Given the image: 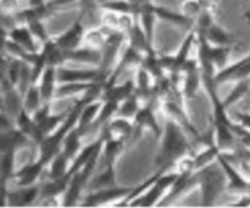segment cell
<instances>
[{"label": "cell", "mask_w": 250, "mask_h": 208, "mask_svg": "<svg viewBox=\"0 0 250 208\" xmlns=\"http://www.w3.org/2000/svg\"><path fill=\"white\" fill-rule=\"evenodd\" d=\"M12 164H13V157L11 151H8L5 153V155L2 157L0 161V173L3 175L4 178H7L12 170Z\"/></svg>", "instance_id": "d590c367"}, {"label": "cell", "mask_w": 250, "mask_h": 208, "mask_svg": "<svg viewBox=\"0 0 250 208\" xmlns=\"http://www.w3.org/2000/svg\"><path fill=\"white\" fill-rule=\"evenodd\" d=\"M83 184L84 181L83 177H82V174H80V175L78 174L74 177V179L71 182L70 191L66 196V204L68 206H71L73 203H75L77 198H78L79 193H80L81 187H83Z\"/></svg>", "instance_id": "f1b7e54d"}, {"label": "cell", "mask_w": 250, "mask_h": 208, "mask_svg": "<svg viewBox=\"0 0 250 208\" xmlns=\"http://www.w3.org/2000/svg\"><path fill=\"white\" fill-rule=\"evenodd\" d=\"M236 117L238 125L242 126L245 129L250 131V113L247 111H237Z\"/></svg>", "instance_id": "7bdbcfd3"}, {"label": "cell", "mask_w": 250, "mask_h": 208, "mask_svg": "<svg viewBox=\"0 0 250 208\" xmlns=\"http://www.w3.org/2000/svg\"><path fill=\"white\" fill-rule=\"evenodd\" d=\"M81 35H82V28L80 25H76L67 34L64 35L59 40L58 44L61 48H62L67 51H70L76 46L78 42H80Z\"/></svg>", "instance_id": "ffe728a7"}, {"label": "cell", "mask_w": 250, "mask_h": 208, "mask_svg": "<svg viewBox=\"0 0 250 208\" xmlns=\"http://www.w3.org/2000/svg\"><path fill=\"white\" fill-rule=\"evenodd\" d=\"M195 41H196V34L195 31H191L182 43L177 53L174 55V66H173L172 71L168 75L172 80H174V82H180L181 70L184 67V65L190 59L189 58L190 51Z\"/></svg>", "instance_id": "8fae6325"}, {"label": "cell", "mask_w": 250, "mask_h": 208, "mask_svg": "<svg viewBox=\"0 0 250 208\" xmlns=\"http://www.w3.org/2000/svg\"><path fill=\"white\" fill-rule=\"evenodd\" d=\"M61 120H62V116H54V117H46L43 121H42L39 124L38 128L42 133V136H43V134L51 131Z\"/></svg>", "instance_id": "8d00e7d4"}, {"label": "cell", "mask_w": 250, "mask_h": 208, "mask_svg": "<svg viewBox=\"0 0 250 208\" xmlns=\"http://www.w3.org/2000/svg\"><path fill=\"white\" fill-rule=\"evenodd\" d=\"M154 6L155 5H153L150 0H146L140 5L138 12L140 25L146 34L147 41L152 46L154 36V26L157 19L154 11Z\"/></svg>", "instance_id": "7c38bea8"}, {"label": "cell", "mask_w": 250, "mask_h": 208, "mask_svg": "<svg viewBox=\"0 0 250 208\" xmlns=\"http://www.w3.org/2000/svg\"><path fill=\"white\" fill-rule=\"evenodd\" d=\"M41 170H42V163L24 168L21 173L18 174L19 184L21 186H27L31 184L39 175Z\"/></svg>", "instance_id": "d4e9b609"}, {"label": "cell", "mask_w": 250, "mask_h": 208, "mask_svg": "<svg viewBox=\"0 0 250 208\" xmlns=\"http://www.w3.org/2000/svg\"><path fill=\"white\" fill-rule=\"evenodd\" d=\"M66 56L70 59L82 61V62H97L100 61V55L95 51L90 50H81V51H75L71 52L69 51Z\"/></svg>", "instance_id": "4dcf8cb0"}, {"label": "cell", "mask_w": 250, "mask_h": 208, "mask_svg": "<svg viewBox=\"0 0 250 208\" xmlns=\"http://www.w3.org/2000/svg\"><path fill=\"white\" fill-rule=\"evenodd\" d=\"M196 187L199 188L203 207H212L227 188V177L217 161L195 171Z\"/></svg>", "instance_id": "3957f363"}, {"label": "cell", "mask_w": 250, "mask_h": 208, "mask_svg": "<svg viewBox=\"0 0 250 208\" xmlns=\"http://www.w3.org/2000/svg\"><path fill=\"white\" fill-rule=\"evenodd\" d=\"M118 109V103L112 102V101H108V104H106L102 111V113L100 115V122H104L107 119L110 118L111 115H112L113 112L117 111Z\"/></svg>", "instance_id": "ab89813d"}, {"label": "cell", "mask_w": 250, "mask_h": 208, "mask_svg": "<svg viewBox=\"0 0 250 208\" xmlns=\"http://www.w3.org/2000/svg\"><path fill=\"white\" fill-rule=\"evenodd\" d=\"M154 11L157 19L168 22L176 27L187 28L194 27V24H195L194 21L189 19L183 13H176L168 8L158 7V6H154Z\"/></svg>", "instance_id": "5bb4252c"}, {"label": "cell", "mask_w": 250, "mask_h": 208, "mask_svg": "<svg viewBox=\"0 0 250 208\" xmlns=\"http://www.w3.org/2000/svg\"><path fill=\"white\" fill-rule=\"evenodd\" d=\"M79 135H80V131H79V133L77 132H73L72 133H70L69 138L66 140L64 154L67 157L73 156L74 153H76L77 150H78V148L80 146Z\"/></svg>", "instance_id": "836d02e7"}, {"label": "cell", "mask_w": 250, "mask_h": 208, "mask_svg": "<svg viewBox=\"0 0 250 208\" xmlns=\"http://www.w3.org/2000/svg\"><path fill=\"white\" fill-rule=\"evenodd\" d=\"M202 84L208 95L212 107L211 124L214 143L221 153H231L238 146L236 135L233 132L235 123L230 120L228 109L217 93V86L214 77L202 74Z\"/></svg>", "instance_id": "6da1fadb"}, {"label": "cell", "mask_w": 250, "mask_h": 208, "mask_svg": "<svg viewBox=\"0 0 250 208\" xmlns=\"http://www.w3.org/2000/svg\"><path fill=\"white\" fill-rule=\"evenodd\" d=\"M205 4L199 0H186L183 5V14L195 21L197 15L200 13Z\"/></svg>", "instance_id": "484cf974"}, {"label": "cell", "mask_w": 250, "mask_h": 208, "mask_svg": "<svg viewBox=\"0 0 250 208\" xmlns=\"http://www.w3.org/2000/svg\"><path fill=\"white\" fill-rule=\"evenodd\" d=\"M141 107L142 106H141L139 98L137 97L136 93L134 92L130 97L127 98L124 101L122 107L119 109V113L125 118L132 117L136 115Z\"/></svg>", "instance_id": "44dd1931"}, {"label": "cell", "mask_w": 250, "mask_h": 208, "mask_svg": "<svg viewBox=\"0 0 250 208\" xmlns=\"http://www.w3.org/2000/svg\"><path fill=\"white\" fill-rule=\"evenodd\" d=\"M125 141L117 139V140H111L107 143L106 149H105V161L107 166H112V164L115 158L118 156L119 153L122 152L124 148Z\"/></svg>", "instance_id": "cb8c5ba5"}, {"label": "cell", "mask_w": 250, "mask_h": 208, "mask_svg": "<svg viewBox=\"0 0 250 208\" xmlns=\"http://www.w3.org/2000/svg\"><path fill=\"white\" fill-rule=\"evenodd\" d=\"M53 83H54V70L52 68H49L44 74L42 86V97L45 100H48L51 96L52 90H53Z\"/></svg>", "instance_id": "f546056e"}, {"label": "cell", "mask_w": 250, "mask_h": 208, "mask_svg": "<svg viewBox=\"0 0 250 208\" xmlns=\"http://www.w3.org/2000/svg\"><path fill=\"white\" fill-rule=\"evenodd\" d=\"M211 61L216 72L229 65L232 46H213L211 45Z\"/></svg>", "instance_id": "ac0fdd59"}, {"label": "cell", "mask_w": 250, "mask_h": 208, "mask_svg": "<svg viewBox=\"0 0 250 208\" xmlns=\"http://www.w3.org/2000/svg\"><path fill=\"white\" fill-rule=\"evenodd\" d=\"M180 87L183 96L187 100H194L202 83L201 69L197 60L189 59L181 70Z\"/></svg>", "instance_id": "ba28073f"}, {"label": "cell", "mask_w": 250, "mask_h": 208, "mask_svg": "<svg viewBox=\"0 0 250 208\" xmlns=\"http://www.w3.org/2000/svg\"><path fill=\"white\" fill-rule=\"evenodd\" d=\"M99 107H100L99 104H95V105H90L86 108V110L84 111L82 115V119H81V129L88 125V124L93 118L94 114L97 112Z\"/></svg>", "instance_id": "f35d334b"}, {"label": "cell", "mask_w": 250, "mask_h": 208, "mask_svg": "<svg viewBox=\"0 0 250 208\" xmlns=\"http://www.w3.org/2000/svg\"><path fill=\"white\" fill-rule=\"evenodd\" d=\"M25 142L23 135L18 132H10L7 134H0V151L8 152L11 148Z\"/></svg>", "instance_id": "7402d4cb"}, {"label": "cell", "mask_w": 250, "mask_h": 208, "mask_svg": "<svg viewBox=\"0 0 250 208\" xmlns=\"http://www.w3.org/2000/svg\"><path fill=\"white\" fill-rule=\"evenodd\" d=\"M135 91V87L132 81L126 82L124 85L118 87H110L105 93L104 98L107 101H112L119 103L130 97Z\"/></svg>", "instance_id": "d6986e66"}, {"label": "cell", "mask_w": 250, "mask_h": 208, "mask_svg": "<svg viewBox=\"0 0 250 208\" xmlns=\"http://www.w3.org/2000/svg\"><path fill=\"white\" fill-rule=\"evenodd\" d=\"M48 111H49L48 107H45L44 109H42V110H41V111H39V112L37 113V115H36V122L40 124L42 121H43L44 119L47 117Z\"/></svg>", "instance_id": "f6af8a7d"}, {"label": "cell", "mask_w": 250, "mask_h": 208, "mask_svg": "<svg viewBox=\"0 0 250 208\" xmlns=\"http://www.w3.org/2000/svg\"><path fill=\"white\" fill-rule=\"evenodd\" d=\"M220 153L221 152L218 147L215 146V143H211L208 146L207 145L206 148H204L197 153H194V155L192 156L195 171L215 163Z\"/></svg>", "instance_id": "9a60e30c"}, {"label": "cell", "mask_w": 250, "mask_h": 208, "mask_svg": "<svg viewBox=\"0 0 250 208\" xmlns=\"http://www.w3.org/2000/svg\"><path fill=\"white\" fill-rule=\"evenodd\" d=\"M217 163L222 167L223 171L227 177L226 190L234 195H250V181H248L243 174L238 171L236 166L220 153L217 157Z\"/></svg>", "instance_id": "8992f818"}, {"label": "cell", "mask_w": 250, "mask_h": 208, "mask_svg": "<svg viewBox=\"0 0 250 208\" xmlns=\"http://www.w3.org/2000/svg\"><path fill=\"white\" fill-rule=\"evenodd\" d=\"M96 76V73L92 70L89 71H76V70H60L58 78L62 82H75L83 80H90Z\"/></svg>", "instance_id": "603a6c76"}, {"label": "cell", "mask_w": 250, "mask_h": 208, "mask_svg": "<svg viewBox=\"0 0 250 208\" xmlns=\"http://www.w3.org/2000/svg\"><path fill=\"white\" fill-rule=\"evenodd\" d=\"M233 132L236 135L237 145L244 148L250 149V131L245 129L238 124H234Z\"/></svg>", "instance_id": "1f68e13d"}, {"label": "cell", "mask_w": 250, "mask_h": 208, "mask_svg": "<svg viewBox=\"0 0 250 208\" xmlns=\"http://www.w3.org/2000/svg\"><path fill=\"white\" fill-rule=\"evenodd\" d=\"M67 158L68 157L63 153L62 155H59L58 158L55 160V162L52 166V170H51V176L53 178L60 179L62 176L64 171H65Z\"/></svg>", "instance_id": "e575fe53"}, {"label": "cell", "mask_w": 250, "mask_h": 208, "mask_svg": "<svg viewBox=\"0 0 250 208\" xmlns=\"http://www.w3.org/2000/svg\"><path fill=\"white\" fill-rule=\"evenodd\" d=\"M235 87L230 91L229 94L227 96L225 100H223L224 105L229 110V108L235 105V104L242 102L250 87V79L241 80L235 83Z\"/></svg>", "instance_id": "e0dca14e"}, {"label": "cell", "mask_w": 250, "mask_h": 208, "mask_svg": "<svg viewBox=\"0 0 250 208\" xmlns=\"http://www.w3.org/2000/svg\"><path fill=\"white\" fill-rule=\"evenodd\" d=\"M163 109L167 114V117L174 121L188 135V138L193 139L195 145L207 144L206 138L202 136L191 123L183 105L177 104L174 101H167L163 103Z\"/></svg>", "instance_id": "5b68a950"}, {"label": "cell", "mask_w": 250, "mask_h": 208, "mask_svg": "<svg viewBox=\"0 0 250 208\" xmlns=\"http://www.w3.org/2000/svg\"><path fill=\"white\" fill-rule=\"evenodd\" d=\"M244 18H245V21H247L249 24H250V11H249V12H246V13H245V16H244Z\"/></svg>", "instance_id": "c3c4849f"}, {"label": "cell", "mask_w": 250, "mask_h": 208, "mask_svg": "<svg viewBox=\"0 0 250 208\" xmlns=\"http://www.w3.org/2000/svg\"><path fill=\"white\" fill-rule=\"evenodd\" d=\"M250 79V54L217 71L214 76L216 86Z\"/></svg>", "instance_id": "9c48e42d"}, {"label": "cell", "mask_w": 250, "mask_h": 208, "mask_svg": "<svg viewBox=\"0 0 250 208\" xmlns=\"http://www.w3.org/2000/svg\"><path fill=\"white\" fill-rule=\"evenodd\" d=\"M156 104L149 103L140 108L139 111L134 116V125L132 131V140L139 138L142 132L145 130L150 131L154 134L155 137L160 138L162 135V129L158 124V121L155 115Z\"/></svg>", "instance_id": "52a82bcc"}, {"label": "cell", "mask_w": 250, "mask_h": 208, "mask_svg": "<svg viewBox=\"0 0 250 208\" xmlns=\"http://www.w3.org/2000/svg\"><path fill=\"white\" fill-rule=\"evenodd\" d=\"M241 103L243 104L244 107H249V106H250V87L248 93H247V95H246V97H245V99H244Z\"/></svg>", "instance_id": "7dc6e473"}, {"label": "cell", "mask_w": 250, "mask_h": 208, "mask_svg": "<svg viewBox=\"0 0 250 208\" xmlns=\"http://www.w3.org/2000/svg\"><path fill=\"white\" fill-rule=\"evenodd\" d=\"M132 188L130 187H109L99 192L98 194H92L88 197L87 205L94 206L96 204H102L105 202L111 201L123 196H128L132 192Z\"/></svg>", "instance_id": "2e32d148"}, {"label": "cell", "mask_w": 250, "mask_h": 208, "mask_svg": "<svg viewBox=\"0 0 250 208\" xmlns=\"http://www.w3.org/2000/svg\"><path fill=\"white\" fill-rule=\"evenodd\" d=\"M12 38L14 39L15 42L22 44L23 46L27 47L28 49L33 50L34 44L30 38V35L28 34V31L24 28L21 29H16L14 32H12Z\"/></svg>", "instance_id": "d6a6232c"}, {"label": "cell", "mask_w": 250, "mask_h": 208, "mask_svg": "<svg viewBox=\"0 0 250 208\" xmlns=\"http://www.w3.org/2000/svg\"><path fill=\"white\" fill-rule=\"evenodd\" d=\"M91 87V85L89 84H70V85H67L62 87L59 92L62 93V94H68V93H73V92H77V91H81V90H85V89H89Z\"/></svg>", "instance_id": "60d3db41"}, {"label": "cell", "mask_w": 250, "mask_h": 208, "mask_svg": "<svg viewBox=\"0 0 250 208\" xmlns=\"http://www.w3.org/2000/svg\"><path fill=\"white\" fill-rule=\"evenodd\" d=\"M92 185L96 188L111 187L114 185V172L112 166H107V170L99 175Z\"/></svg>", "instance_id": "83f0119b"}, {"label": "cell", "mask_w": 250, "mask_h": 208, "mask_svg": "<svg viewBox=\"0 0 250 208\" xmlns=\"http://www.w3.org/2000/svg\"><path fill=\"white\" fill-rule=\"evenodd\" d=\"M160 138V147L154 158L156 171L168 173L183 158L194 155V149L189 143L188 135L168 117Z\"/></svg>", "instance_id": "7a4b0ae2"}, {"label": "cell", "mask_w": 250, "mask_h": 208, "mask_svg": "<svg viewBox=\"0 0 250 208\" xmlns=\"http://www.w3.org/2000/svg\"><path fill=\"white\" fill-rule=\"evenodd\" d=\"M201 34L207 39V41L213 46H232L233 38L225 28L214 22L210 27L207 28Z\"/></svg>", "instance_id": "4fadbf2b"}, {"label": "cell", "mask_w": 250, "mask_h": 208, "mask_svg": "<svg viewBox=\"0 0 250 208\" xmlns=\"http://www.w3.org/2000/svg\"><path fill=\"white\" fill-rule=\"evenodd\" d=\"M10 127V124L7 121V118H5L4 116L0 115V130L3 129H8Z\"/></svg>", "instance_id": "bcb514c9"}, {"label": "cell", "mask_w": 250, "mask_h": 208, "mask_svg": "<svg viewBox=\"0 0 250 208\" xmlns=\"http://www.w3.org/2000/svg\"><path fill=\"white\" fill-rule=\"evenodd\" d=\"M230 207L234 208H250V195H241L239 196V200L236 202L235 204L231 205Z\"/></svg>", "instance_id": "ee69618b"}, {"label": "cell", "mask_w": 250, "mask_h": 208, "mask_svg": "<svg viewBox=\"0 0 250 208\" xmlns=\"http://www.w3.org/2000/svg\"><path fill=\"white\" fill-rule=\"evenodd\" d=\"M67 179L68 178L65 177V179L64 178L60 179V180L56 181L55 183H53V184H49L48 186H46L43 190V194L44 195L49 196V195H54V194L61 193L66 186Z\"/></svg>", "instance_id": "74e56055"}, {"label": "cell", "mask_w": 250, "mask_h": 208, "mask_svg": "<svg viewBox=\"0 0 250 208\" xmlns=\"http://www.w3.org/2000/svg\"><path fill=\"white\" fill-rule=\"evenodd\" d=\"M26 105H27V108L29 111H32L38 107V105H39V92L36 89H31L28 91Z\"/></svg>", "instance_id": "b9f144b4"}, {"label": "cell", "mask_w": 250, "mask_h": 208, "mask_svg": "<svg viewBox=\"0 0 250 208\" xmlns=\"http://www.w3.org/2000/svg\"><path fill=\"white\" fill-rule=\"evenodd\" d=\"M175 177L176 173H161L146 192L130 202L131 207L153 208L165 197L175 180Z\"/></svg>", "instance_id": "277c9868"}, {"label": "cell", "mask_w": 250, "mask_h": 208, "mask_svg": "<svg viewBox=\"0 0 250 208\" xmlns=\"http://www.w3.org/2000/svg\"><path fill=\"white\" fill-rule=\"evenodd\" d=\"M87 102H89V100H84L83 102L79 103L77 104L75 109L72 111V113L70 114V118L67 121V123L63 126L62 128L56 133L55 135L51 138L46 140L43 145H42V164H45L49 161L53 154L55 153L56 149L59 146V144L61 143L62 139L65 132H67L72 125H74L75 121H76L78 116L80 115L82 108L84 104H86Z\"/></svg>", "instance_id": "30bf717a"}, {"label": "cell", "mask_w": 250, "mask_h": 208, "mask_svg": "<svg viewBox=\"0 0 250 208\" xmlns=\"http://www.w3.org/2000/svg\"><path fill=\"white\" fill-rule=\"evenodd\" d=\"M36 195H37V189L31 188L28 190L9 194V201L13 204H16V205L28 204V203L33 201Z\"/></svg>", "instance_id": "4316f807"}]
</instances>
